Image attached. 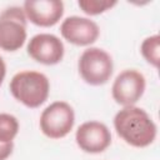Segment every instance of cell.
<instances>
[{"label": "cell", "mask_w": 160, "mask_h": 160, "mask_svg": "<svg viewBox=\"0 0 160 160\" xmlns=\"http://www.w3.org/2000/svg\"><path fill=\"white\" fill-rule=\"evenodd\" d=\"M26 40V16L20 6L6 8L0 12V49L19 50Z\"/></svg>", "instance_id": "cell-4"}, {"label": "cell", "mask_w": 160, "mask_h": 160, "mask_svg": "<svg viewBox=\"0 0 160 160\" xmlns=\"http://www.w3.org/2000/svg\"><path fill=\"white\" fill-rule=\"evenodd\" d=\"M160 36L159 35H152L146 38L140 46L141 55L144 59L151 64L152 66L158 68L159 66V59H160Z\"/></svg>", "instance_id": "cell-12"}, {"label": "cell", "mask_w": 160, "mask_h": 160, "mask_svg": "<svg viewBox=\"0 0 160 160\" xmlns=\"http://www.w3.org/2000/svg\"><path fill=\"white\" fill-rule=\"evenodd\" d=\"M14 149V144L12 142H8V144H0V160H6Z\"/></svg>", "instance_id": "cell-14"}, {"label": "cell", "mask_w": 160, "mask_h": 160, "mask_svg": "<svg viewBox=\"0 0 160 160\" xmlns=\"http://www.w3.org/2000/svg\"><path fill=\"white\" fill-rule=\"evenodd\" d=\"M145 86L146 81L144 75L135 69H128L115 78L111 86V95L118 104L132 106L142 96Z\"/></svg>", "instance_id": "cell-6"}, {"label": "cell", "mask_w": 160, "mask_h": 160, "mask_svg": "<svg viewBox=\"0 0 160 160\" xmlns=\"http://www.w3.org/2000/svg\"><path fill=\"white\" fill-rule=\"evenodd\" d=\"M75 114L70 104L55 101L46 106L40 115V130L50 139H61L74 128Z\"/></svg>", "instance_id": "cell-5"}, {"label": "cell", "mask_w": 160, "mask_h": 160, "mask_svg": "<svg viewBox=\"0 0 160 160\" xmlns=\"http://www.w3.org/2000/svg\"><path fill=\"white\" fill-rule=\"evenodd\" d=\"M19 132L18 119L6 112H0V144L12 142Z\"/></svg>", "instance_id": "cell-11"}, {"label": "cell", "mask_w": 160, "mask_h": 160, "mask_svg": "<svg viewBox=\"0 0 160 160\" xmlns=\"http://www.w3.org/2000/svg\"><path fill=\"white\" fill-rule=\"evenodd\" d=\"M9 88L11 95L19 102L26 108L35 109L46 101L50 84L42 72L25 70L12 76Z\"/></svg>", "instance_id": "cell-2"}, {"label": "cell", "mask_w": 160, "mask_h": 160, "mask_svg": "<svg viewBox=\"0 0 160 160\" xmlns=\"http://www.w3.org/2000/svg\"><path fill=\"white\" fill-rule=\"evenodd\" d=\"M5 75H6V65H5V61L2 60V58L0 56V85L2 84V81L5 79Z\"/></svg>", "instance_id": "cell-15"}, {"label": "cell", "mask_w": 160, "mask_h": 160, "mask_svg": "<svg viewBox=\"0 0 160 160\" xmlns=\"http://www.w3.org/2000/svg\"><path fill=\"white\" fill-rule=\"evenodd\" d=\"M22 10L32 24L49 28L54 26L64 15V2L59 0H28Z\"/></svg>", "instance_id": "cell-10"}, {"label": "cell", "mask_w": 160, "mask_h": 160, "mask_svg": "<svg viewBox=\"0 0 160 160\" xmlns=\"http://www.w3.org/2000/svg\"><path fill=\"white\" fill-rule=\"evenodd\" d=\"M116 134L129 145L145 148L154 142L156 138V125L148 112L138 108L124 106L114 118Z\"/></svg>", "instance_id": "cell-1"}, {"label": "cell", "mask_w": 160, "mask_h": 160, "mask_svg": "<svg viewBox=\"0 0 160 160\" xmlns=\"http://www.w3.org/2000/svg\"><path fill=\"white\" fill-rule=\"evenodd\" d=\"M116 4L118 1L115 0H79L78 2L79 8L86 15H99L106 10H110Z\"/></svg>", "instance_id": "cell-13"}, {"label": "cell", "mask_w": 160, "mask_h": 160, "mask_svg": "<svg viewBox=\"0 0 160 160\" xmlns=\"http://www.w3.org/2000/svg\"><path fill=\"white\" fill-rule=\"evenodd\" d=\"M75 140L82 151L99 154L106 150L111 144V134L105 124L99 121H86L78 128Z\"/></svg>", "instance_id": "cell-8"}, {"label": "cell", "mask_w": 160, "mask_h": 160, "mask_svg": "<svg viewBox=\"0 0 160 160\" xmlns=\"http://www.w3.org/2000/svg\"><path fill=\"white\" fill-rule=\"evenodd\" d=\"M28 54L35 61L44 65H55L64 58V44L52 34H36L29 40Z\"/></svg>", "instance_id": "cell-7"}, {"label": "cell", "mask_w": 160, "mask_h": 160, "mask_svg": "<svg viewBox=\"0 0 160 160\" xmlns=\"http://www.w3.org/2000/svg\"><path fill=\"white\" fill-rule=\"evenodd\" d=\"M60 32L69 42L78 46H88L98 40L100 30L98 24L88 18L69 16L61 22Z\"/></svg>", "instance_id": "cell-9"}, {"label": "cell", "mask_w": 160, "mask_h": 160, "mask_svg": "<svg viewBox=\"0 0 160 160\" xmlns=\"http://www.w3.org/2000/svg\"><path fill=\"white\" fill-rule=\"evenodd\" d=\"M79 74L86 84L98 86L108 82L112 75V59L100 48H89L82 51L78 62Z\"/></svg>", "instance_id": "cell-3"}]
</instances>
